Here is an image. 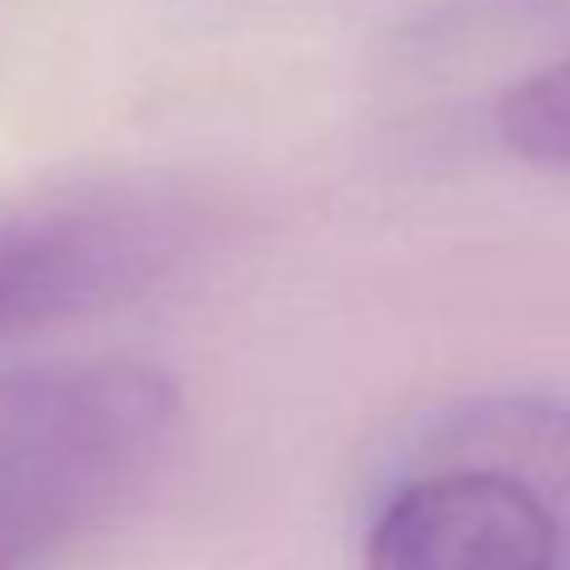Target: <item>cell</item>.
<instances>
[{"mask_svg":"<svg viewBox=\"0 0 570 570\" xmlns=\"http://www.w3.org/2000/svg\"><path fill=\"white\" fill-rule=\"evenodd\" d=\"M186 421L150 365H70L0 385V570H36L136 501Z\"/></svg>","mask_w":570,"mask_h":570,"instance_id":"obj_1","label":"cell"},{"mask_svg":"<svg viewBox=\"0 0 570 570\" xmlns=\"http://www.w3.org/2000/svg\"><path fill=\"white\" fill-rule=\"evenodd\" d=\"M365 570H570L556 515L501 465L415 451L365 535Z\"/></svg>","mask_w":570,"mask_h":570,"instance_id":"obj_2","label":"cell"},{"mask_svg":"<svg viewBox=\"0 0 570 570\" xmlns=\"http://www.w3.org/2000/svg\"><path fill=\"white\" fill-rule=\"evenodd\" d=\"M415 451H445L501 465L556 515L570 551V401H556V395L465 401L451 415H441Z\"/></svg>","mask_w":570,"mask_h":570,"instance_id":"obj_3","label":"cell"},{"mask_svg":"<svg viewBox=\"0 0 570 570\" xmlns=\"http://www.w3.org/2000/svg\"><path fill=\"white\" fill-rule=\"evenodd\" d=\"M501 136L535 166L570 170V60L525 76L501 100Z\"/></svg>","mask_w":570,"mask_h":570,"instance_id":"obj_4","label":"cell"},{"mask_svg":"<svg viewBox=\"0 0 570 570\" xmlns=\"http://www.w3.org/2000/svg\"><path fill=\"white\" fill-rule=\"evenodd\" d=\"M20 331H30V325H26V305H20V285H16V266H10L6 236H0V341H6V335H20Z\"/></svg>","mask_w":570,"mask_h":570,"instance_id":"obj_5","label":"cell"},{"mask_svg":"<svg viewBox=\"0 0 570 570\" xmlns=\"http://www.w3.org/2000/svg\"><path fill=\"white\" fill-rule=\"evenodd\" d=\"M535 10H546V16H566L570 20V0H531Z\"/></svg>","mask_w":570,"mask_h":570,"instance_id":"obj_6","label":"cell"}]
</instances>
